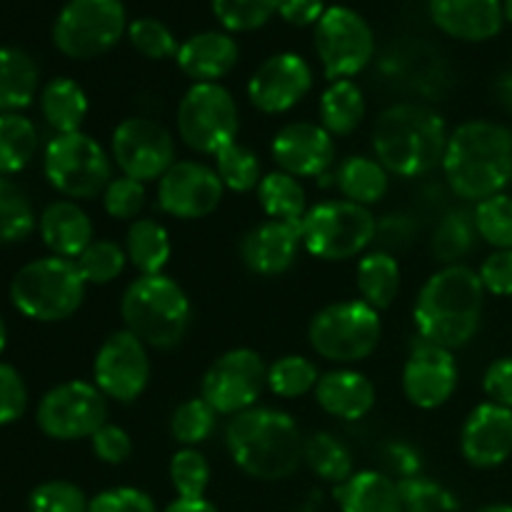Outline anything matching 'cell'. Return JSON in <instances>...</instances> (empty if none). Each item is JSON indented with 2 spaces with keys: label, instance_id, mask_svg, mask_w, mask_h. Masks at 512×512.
Segmentation results:
<instances>
[{
  "label": "cell",
  "instance_id": "7",
  "mask_svg": "<svg viewBox=\"0 0 512 512\" xmlns=\"http://www.w3.org/2000/svg\"><path fill=\"white\" fill-rule=\"evenodd\" d=\"M378 233L373 210L348 200H323L305 213L300 240L313 258L325 263H343L368 253Z\"/></svg>",
  "mask_w": 512,
  "mask_h": 512
},
{
  "label": "cell",
  "instance_id": "5",
  "mask_svg": "<svg viewBox=\"0 0 512 512\" xmlns=\"http://www.w3.org/2000/svg\"><path fill=\"white\" fill-rule=\"evenodd\" d=\"M125 330L153 350H173L188 335L193 305L170 275H138L120 298Z\"/></svg>",
  "mask_w": 512,
  "mask_h": 512
},
{
  "label": "cell",
  "instance_id": "46",
  "mask_svg": "<svg viewBox=\"0 0 512 512\" xmlns=\"http://www.w3.org/2000/svg\"><path fill=\"white\" fill-rule=\"evenodd\" d=\"M400 500L403 512H460V503L445 485L418 475V478L400 480Z\"/></svg>",
  "mask_w": 512,
  "mask_h": 512
},
{
  "label": "cell",
  "instance_id": "23",
  "mask_svg": "<svg viewBox=\"0 0 512 512\" xmlns=\"http://www.w3.org/2000/svg\"><path fill=\"white\" fill-rule=\"evenodd\" d=\"M430 18L450 38L485 43L503 30V0H430Z\"/></svg>",
  "mask_w": 512,
  "mask_h": 512
},
{
  "label": "cell",
  "instance_id": "25",
  "mask_svg": "<svg viewBox=\"0 0 512 512\" xmlns=\"http://www.w3.org/2000/svg\"><path fill=\"white\" fill-rule=\"evenodd\" d=\"M320 410L343 423H358L375 408V385L368 375L353 368L328 370L313 390Z\"/></svg>",
  "mask_w": 512,
  "mask_h": 512
},
{
  "label": "cell",
  "instance_id": "42",
  "mask_svg": "<svg viewBox=\"0 0 512 512\" xmlns=\"http://www.w3.org/2000/svg\"><path fill=\"white\" fill-rule=\"evenodd\" d=\"M80 275L88 285H110L123 275L125 265H128V255H125L123 245L115 240H98L95 238L83 253L75 260Z\"/></svg>",
  "mask_w": 512,
  "mask_h": 512
},
{
  "label": "cell",
  "instance_id": "36",
  "mask_svg": "<svg viewBox=\"0 0 512 512\" xmlns=\"http://www.w3.org/2000/svg\"><path fill=\"white\" fill-rule=\"evenodd\" d=\"M303 463L313 470V475H318L323 483L330 485H343L345 480L353 478L355 465L353 455L345 448L343 440L335 438L333 433H325V430H318V433L308 435L303 445Z\"/></svg>",
  "mask_w": 512,
  "mask_h": 512
},
{
  "label": "cell",
  "instance_id": "35",
  "mask_svg": "<svg viewBox=\"0 0 512 512\" xmlns=\"http://www.w3.org/2000/svg\"><path fill=\"white\" fill-rule=\"evenodd\" d=\"M258 203L268 220H280V223L300 225L305 213H308V195H305L303 183L283 170L263 175L258 185Z\"/></svg>",
  "mask_w": 512,
  "mask_h": 512
},
{
  "label": "cell",
  "instance_id": "40",
  "mask_svg": "<svg viewBox=\"0 0 512 512\" xmlns=\"http://www.w3.org/2000/svg\"><path fill=\"white\" fill-rule=\"evenodd\" d=\"M215 173L230 193H253L263 180V165L258 155L240 143H230L215 155Z\"/></svg>",
  "mask_w": 512,
  "mask_h": 512
},
{
  "label": "cell",
  "instance_id": "39",
  "mask_svg": "<svg viewBox=\"0 0 512 512\" xmlns=\"http://www.w3.org/2000/svg\"><path fill=\"white\" fill-rule=\"evenodd\" d=\"M318 380V365L305 355H283L273 365H268V390L275 398H305L308 393H313Z\"/></svg>",
  "mask_w": 512,
  "mask_h": 512
},
{
  "label": "cell",
  "instance_id": "29",
  "mask_svg": "<svg viewBox=\"0 0 512 512\" xmlns=\"http://www.w3.org/2000/svg\"><path fill=\"white\" fill-rule=\"evenodd\" d=\"M355 288L373 310H388L400 293V263L388 250H368L355 268Z\"/></svg>",
  "mask_w": 512,
  "mask_h": 512
},
{
  "label": "cell",
  "instance_id": "9",
  "mask_svg": "<svg viewBox=\"0 0 512 512\" xmlns=\"http://www.w3.org/2000/svg\"><path fill=\"white\" fill-rule=\"evenodd\" d=\"M113 165L108 150L83 130L55 135L43 153V173L50 188L75 203L103 195L115 178Z\"/></svg>",
  "mask_w": 512,
  "mask_h": 512
},
{
  "label": "cell",
  "instance_id": "8",
  "mask_svg": "<svg viewBox=\"0 0 512 512\" xmlns=\"http://www.w3.org/2000/svg\"><path fill=\"white\" fill-rule=\"evenodd\" d=\"M383 323L363 300H340L320 308L308 325V343L328 363H363L378 350Z\"/></svg>",
  "mask_w": 512,
  "mask_h": 512
},
{
  "label": "cell",
  "instance_id": "61",
  "mask_svg": "<svg viewBox=\"0 0 512 512\" xmlns=\"http://www.w3.org/2000/svg\"><path fill=\"white\" fill-rule=\"evenodd\" d=\"M5 345H8V328H5V320L3 315H0V355H3Z\"/></svg>",
  "mask_w": 512,
  "mask_h": 512
},
{
  "label": "cell",
  "instance_id": "34",
  "mask_svg": "<svg viewBox=\"0 0 512 512\" xmlns=\"http://www.w3.org/2000/svg\"><path fill=\"white\" fill-rule=\"evenodd\" d=\"M478 228L475 215L468 208H453L438 220L433 235H430V253L443 268L448 265H463V260L478 245Z\"/></svg>",
  "mask_w": 512,
  "mask_h": 512
},
{
  "label": "cell",
  "instance_id": "26",
  "mask_svg": "<svg viewBox=\"0 0 512 512\" xmlns=\"http://www.w3.org/2000/svg\"><path fill=\"white\" fill-rule=\"evenodd\" d=\"M38 233L50 255L78 260V255L95 240L93 220L75 200H55L40 213Z\"/></svg>",
  "mask_w": 512,
  "mask_h": 512
},
{
  "label": "cell",
  "instance_id": "15",
  "mask_svg": "<svg viewBox=\"0 0 512 512\" xmlns=\"http://www.w3.org/2000/svg\"><path fill=\"white\" fill-rule=\"evenodd\" d=\"M110 158L120 175L138 183H155L168 173L178 155L173 133L163 123L145 115H130L120 120L110 135Z\"/></svg>",
  "mask_w": 512,
  "mask_h": 512
},
{
  "label": "cell",
  "instance_id": "1",
  "mask_svg": "<svg viewBox=\"0 0 512 512\" xmlns=\"http://www.w3.org/2000/svg\"><path fill=\"white\" fill-rule=\"evenodd\" d=\"M440 168L450 193L465 203L505 193L512 185V130L495 120H465L450 130Z\"/></svg>",
  "mask_w": 512,
  "mask_h": 512
},
{
  "label": "cell",
  "instance_id": "53",
  "mask_svg": "<svg viewBox=\"0 0 512 512\" xmlns=\"http://www.w3.org/2000/svg\"><path fill=\"white\" fill-rule=\"evenodd\" d=\"M485 293L512 298V250H493L478 268Z\"/></svg>",
  "mask_w": 512,
  "mask_h": 512
},
{
  "label": "cell",
  "instance_id": "49",
  "mask_svg": "<svg viewBox=\"0 0 512 512\" xmlns=\"http://www.w3.org/2000/svg\"><path fill=\"white\" fill-rule=\"evenodd\" d=\"M103 208L113 220H138L140 210L145 208V183L128 178V175H115L103 190Z\"/></svg>",
  "mask_w": 512,
  "mask_h": 512
},
{
  "label": "cell",
  "instance_id": "6",
  "mask_svg": "<svg viewBox=\"0 0 512 512\" xmlns=\"http://www.w3.org/2000/svg\"><path fill=\"white\" fill-rule=\"evenodd\" d=\"M88 283L75 260L45 255L30 260L10 280V303L35 323H60L78 313Z\"/></svg>",
  "mask_w": 512,
  "mask_h": 512
},
{
  "label": "cell",
  "instance_id": "2",
  "mask_svg": "<svg viewBox=\"0 0 512 512\" xmlns=\"http://www.w3.org/2000/svg\"><path fill=\"white\" fill-rule=\"evenodd\" d=\"M485 288L478 270L448 265L430 275L415 300L413 320L420 340L445 350H460L478 335L483 323Z\"/></svg>",
  "mask_w": 512,
  "mask_h": 512
},
{
  "label": "cell",
  "instance_id": "22",
  "mask_svg": "<svg viewBox=\"0 0 512 512\" xmlns=\"http://www.w3.org/2000/svg\"><path fill=\"white\" fill-rule=\"evenodd\" d=\"M300 248H303L300 225L263 220L243 235L240 258L250 273L263 275V278H278L293 268Z\"/></svg>",
  "mask_w": 512,
  "mask_h": 512
},
{
  "label": "cell",
  "instance_id": "14",
  "mask_svg": "<svg viewBox=\"0 0 512 512\" xmlns=\"http://www.w3.org/2000/svg\"><path fill=\"white\" fill-rule=\"evenodd\" d=\"M268 388V365L250 348H233L215 358L200 383V398L218 415L233 418L255 408Z\"/></svg>",
  "mask_w": 512,
  "mask_h": 512
},
{
  "label": "cell",
  "instance_id": "27",
  "mask_svg": "<svg viewBox=\"0 0 512 512\" xmlns=\"http://www.w3.org/2000/svg\"><path fill=\"white\" fill-rule=\"evenodd\" d=\"M333 495L340 512H403L398 480L380 470H358Z\"/></svg>",
  "mask_w": 512,
  "mask_h": 512
},
{
  "label": "cell",
  "instance_id": "32",
  "mask_svg": "<svg viewBox=\"0 0 512 512\" xmlns=\"http://www.w3.org/2000/svg\"><path fill=\"white\" fill-rule=\"evenodd\" d=\"M38 63L20 48H0V115L20 113L38 95Z\"/></svg>",
  "mask_w": 512,
  "mask_h": 512
},
{
  "label": "cell",
  "instance_id": "52",
  "mask_svg": "<svg viewBox=\"0 0 512 512\" xmlns=\"http://www.w3.org/2000/svg\"><path fill=\"white\" fill-rule=\"evenodd\" d=\"M93 455L105 465H123L133 455V438L125 428L105 423L98 433L90 438Z\"/></svg>",
  "mask_w": 512,
  "mask_h": 512
},
{
  "label": "cell",
  "instance_id": "10",
  "mask_svg": "<svg viewBox=\"0 0 512 512\" xmlns=\"http://www.w3.org/2000/svg\"><path fill=\"white\" fill-rule=\"evenodd\" d=\"M128 33L123 0H68L53 25V43L65 58L93 60Z\"/></svg>",
  "mask_w": 512,
  "mask_h": 512
},
{
  "label": "cell",
  "instance_id": "12",
  "mask_svg": "<svg viewBox=\"0 0 512 512\" xmlns=\"http://www.w3.org/2000/svg\"><path fill=\"white\" fill-rule=\"evenodd\" d=\"M315 53L328 83L353 80L375 58V33L353 8L330 5L315 25Z\"/></svg>",
  "mask_w": 512,
  "mask_h": 512
},
{
  "label": "cell",
  "instance_id": "47",
  "mask_svg": "<svg viewBox=\"0 0 512 512\" xmlns=\"http://www.w3.org/2000/svg\"><path fill=\"white\" fill-rule=\"evenodd\" d=\"M128 40L143 58L148 60H168L178 55V38L173 30L158 18H138L128 23Z\"/></svg>",
  "mask_w": 512,
  "mask_h": 512
},
{
  "label": "cell",
  "instance_id": "24",
  "mask_svg": "<svg viewBox=\"0 0 512 512\" xmlns=\"http://www.w3.org/2000/svg\"><path fill=\"white\" fill-rule=\"evenodd\" d=\"M240 60L238 40L228 30H203L183 40L175 63L193 83H220Z\"/></svg>",
  "mask_w": 512,
  "mask_h": 512
},
{
  "label": "cell",
  "instance_id": "54",
  "mask_svg": "<svg viewBox=\"0 0 512 512\" xmlns=\"http://www.w3.org/2000/svg\"><path fill=\"white\" fill-rule=\"evenodd\" d=\"M415 235V220L405 213H393L385 215L383 220H378V233H375V243H380V250H405L413 243Z\"/></svg>",
  "mask_w": 512,
  "mask_h": 512
},
{
  "label": "cell",
  "instance_id": "38",
  "mask_svg": "<svg viewBox=\"0 0 512 512\" xmlns=\"http://www.w3.org/2000/svg\"><path fill=\"white\" fill-rule=\"evenodd\" d=\"M35 228H38V215L28 193L8 175H0V243H23Z\"/></svg>",
  "mask_w": 512,
  "mask_h": 512
},
{
  "label": "cell",
  "instance_id": "4",
  "mask_svg": "<svg viewBox=\"0 0 512 512\" xmlns=\"http://www.w3.org/2000/svg\"><path fill=\"white\" fill-rule=\"evenodd\" d=\"M450 130L438 110L420 103H395L373 125V155L390 175L423 178L443 165Z\"/></svg>",
  "mask_w": 512,
  "mask_h": 512
},
{
  "label": "cell",
  "instance_id": "31",
  "mask_svg": "<svg viewBox=\"0 0 512 512\" xmlns=\"http://www.w3.org/2000/svg\"><path fill=\"white\" fill-rule=\"evenodd\" d=\"M320 125L333 138L353 135L368 115L363 88L355 80H333L320 95Z\"/></svg>",
  "mask_w": 512,
  "mask_h": 512
},
{
  "label": "cell",
  "instance_id": "57",
  "mask_svg": "<svg viewBox=\"0 0 512 512\" xmlns=\"http://www.w3.org/2000/svg\"><path fill=\"white\" fill-rule=\"evenodd\" d=\"M323 0H283L280 3L278 15L288 25L295 28H308V25H318V20L325 15Z\"/></svg>",
  "mask_w": 512,
  "mask_h": 512
},
{
  "label": "cell",
  "instance_id": "44",
  "mask_svg": "<svg viewBox=\"0 0 512 512\" xmlns=\"http://www.w3.org/2000/svg\"><path fill=\"white\" fill-rule=\"evenodd\" d=\"M475 228L483 243L495 250H512V195L500 193L473 208Z\"/></svg>",
  "mask_w": 512,
  "mask_h": 512
},
{
  "label": "cell",
  "instance_id": "48",
  "mask_svg": "<svg viewBox=\"0 0 512 512\" xmlns=\"http://www.w3.org/2000/svg\"><path fill=\"white\" fill-rule=\"evenodd\" d=\"M88 495L70 480H45L28 495V512H88Z\"/></svg>",
  "mask_w": 512,
  "mask_h": 512
},
{
  "label": "cell",
  "instance_id": "50",
  "mask_svg": "<svg viewBox=\"0 0 512 512\" xmlns=\"http://www.w3.org/2000/svg\"><path fill=\"white\" fill-rule=\"evenodd\" d=\"M28 410V385L8 363H0V428L18 423Z\"/></svg>",
  "mask_w": 512,
  "mask_h": 512
},
{
  "label": "cell",
  "instance_id": "30",
  "mask_svg": "<svg viewBox=\"0 0 512 512\" xmlns=\"http://www.w3.org/2000/svg\"><path fill=\"white\" fill-rule=\"evenodd\" d=\"M40 113L55 135L78 133L88 118V95L73 78H53L40 90Z\"/></svg>",
  "mask_w": 512,
  "mask_h": 512
},
{
  "label": "cell",
  "instance_id": "45",
  "mask_svg": "<svg viewBox=\"0 0 512 512\" xmlns=\"http://www.w3.org/2000/svg\"><path fill=\"white\" fill-rule=\"evenodd\" d=\"M168 473L178 498H205V490L210 485V465L198 448H180L170 458Z\"/></svg>",
  "mask_w": 512,
  "mask_h": 512
},
{
  "label": "cell",
  "instance_id": "13",
  "mask_svg": "<svg viewBox=\"0 0 512 512\" xmlns=\"http://www.w3.org/2000/svg\"><path fill=\"white\" fill-rule=\"evenodd\" d=\"M35 423L40 433L50 440L73 443V440H90L105 423H108V398L98 390V385L88 380H68L40 398L35 410Z\"/></svg>",
  "mask_w": 512,
  "mask_h": 512
},
{
  "label": "cell",
  "instance_id": "20",
  "mask_svg": "<svg viewBox=\"0 0 512 512\" xmlns=\"http://www.w3.org/2000/svg\"><path fill=\"white\" fill-rule=\"evenodd\" d=\"M460 368L453 350L420 340L403 365V393L420 410H438L455 395Z\"/></svg>",
  "mask_w": 512,
  "mask_h": 512
},
{
  "label": "cell",
  "instance_id": "3",
  "mask_svg": "<svg viewBox=\"0 0 512 512\" xmlns=\"http://www.w3.org/2000/svg\"><path fill=\"white\" fill-rule=\"evenodd\" d=\"M303 445L298 423L285 410L255 405L225 425V448L233 463L263 483L288 480L303 465Z\"/></svg>",
  "mask_w": 512,
  "mask_h": 512
},
{
  "label": "cell",
  "instance_id": "16",
  "mask_svg": "<svg viewBox=\"0 0 512 512\" xmlns=\"http://www.w3.org/2000/svg\"><path fill=\"white\" fill-rule=\"evenodd\" d=\"M150 373L148 345L125 328L110 333L95 353L93 383L113 403H135L148 388Z\"/></svg>",
  "mask_w": 512,
  "mask_h": 512
},
{
  "label": "cell",
  "instance_id": "37",
  "mask_svg": "<svg viewBox=\"0 0 512 512\" xmlns=\"http://www.w3.org/2000/svg\"><path fill=\"white\" fill-rule=\"evenodd\" d=\"M38 153V128L23 113L0 115V175L28 168Z\"/></svg>",
  "mask_w": 512,
  "mask_h": 512
},
{
  "label": "cell",
  "instance_id": "11",
  "mask_svg": "<svg viewBox=\"0 0 512 512\" xmlns=\"http://www.w3.org/2000/svg\"><path fill=\"white\" fill-rule=\"evenodd\" d=\"M178 138L193 153L218 155L235 143L240 130V110L233 93L220 83H193L178 103Z\"/></svg>",
  "mask_w": 512,
  "mask_h": 512
},
{
  "label": "cell",
  "instance_id": "17",
  "mask_svg": "<svg viewBox=\"0 0 512 512\" xmlns=\"http://www.w3.org/2000/svg\"><path fill=\"white\" fill-rule=\"evenodd\" d=\"M225 188L215 168L203 160H175L158 180V205L178 220L208 218L223 203Z\"/></svg>",
  "mask_w": 512,
  "mask_h": 512
},
{
  "label": "cell",
  "instance_id": "60",
  "mask_svg": "<svg viewBox=\"0 0 512 512\" xmlns=\"http://www.w3.org/2000/svg\"><path fill=\"white\" fill-rule=\"evenodd\" d=\"M475 512H512V505L495 503V505H485V508H480V510H475Z\"/></svg>",
  "mask_w": 512,
  "mask_h": 512
},
{
  "label": "cell",
  "instance_id": "33",
  "mask_svg": "<svg viewBox=\"0 0 512 512\" xmlns=\"http://www.w3.org/2000/svg\"><path fill=\"white\" fill-rule=\"evenodd\" d=\"M125 255L128 263L138 270V275H158L168 265L173 255L170 233L155 218H138L130 223L125 233Z\"/></svg>",
  "mask_w": 512,
  "mask_h": 512
},
{
  "label": "cell",
  "instance_id": "18",
  "mask_svg": "<svg viewBox=\"0 0 512 512\" xmlns=\"http://www.w3.org/2000/svg\"><path fill=\"white\" fill-rule=\"evenodd\" d=\"M313 68L298 53H275L248 80V100L265 115H283L313 90Z\"/></svg>",
  "mask_w": 512,
  "mask_h": 512
},
{
  "label": "cell",
  "instance_id": "62",
  "mask_svg": "<svg viewBox=\"0 0 512 512\" xmlns=\"http://www.w3.org/2000/svg\"><path fill=\"white\" fill-rule=\"evenodd\" d=\"M503 13H505V20L512 25V0H503Z\"/></svg>",
  "mask_w": 512,
  "mask_h": 512
},
{
  "label": "cell",
  "instance_id": "56",
  "mask_svg": "<svg viewBox=\"0 0 512 512\" xmlns=\"http://www.w3.org/2000/svg\"><path fill=\"white\" fill-rule=\"evenodd\" d=\"M383 463L388 465V475L393 480H408L423 475V458L408 443H388L383 448Z\"/></svg>",
  "mask_w": 512,
  "mask_h": 512
},
{
  "label": "cell",
  "instance_id": "21",
  "mask_svg": "<svg viewBox=\"0 0 512 512\" xmlns=\"http://www.w3.org/2000/svg\"><path fill=\"white\" fill-rule=\"evenodd\" d=\"M460 453L478 470H493L512 458V410L480 403L470 410L460 430Z\"/></svg>",
  "mask_w": 512,
  "mask_h": 512
},
{
  "label": "cell",
  "instance_id": "41",
  "mask_svg": "<svg viewBox=\"0 0 512 512\" xmlns=\"http://www.w3.org/2000/svg\"><path fill=\"white\" fill-rule=\"evenodd\" d=\"M218 413L203 398H190L180 403L170 415V435L183 448H198L213 435Z\"/></svg>",
  "mask_w": 512,
  "mask_h": 512
},
{
  "label": "cell",
  "instance_id": "51",
  "mask_svg": "<svg viewBox=\"0 0 512 512\" xmlns=\"http://www.w3.org/2000/svg\"><path fill=\"white\" fill-rule=\"evenodd\" d=\"M88 512H158L153 498L138 488H110L90 498Z\"/></svg>",
  "mask_w": 512,
  "mask_h": 512
},
{
  "label": "cell",
  "instance_id": "55",
  "mask_svg": "<svg viewBox=\"0 0 512 512\" xmlns=\"http://www.w3.org/2000/svg\"><path fill=\"white\" fill-rule=\"evenodd\" d=\"M483 390L490 403L512 410V355L493 360L483 375Z\"/></svg>",
  "mask_w": 512,
  "mask_h": 512
},
{
  "label": "cell",
  "instance_id": "28",
  "mask_svg": "<svg viewBox=\"0 0 512 512\" xmlns=\"http://www.w3.org/2000/svg\"><path fill=\"white\" fill-rule=\"evenodd\" d=\"M333 185L348 203L373 208L388 195L390 173L375 155H348L335 165Z\"/></svg>",
  "mask_w": 512,
  "mask_h": 512
},
{
  "label": "cell",
  "instance_id": "59",
  "mask_svg": "<svg viewBox=\"0 0 512 512\" xmlns=\"http://www.w3.org/2000/svg\"><path fill=\"white\" fill-rule=\"evenodd\" d=\"M163 512H218V508L205 498H198V500L175 498Z\"/></svg>",
  "mask_w": 512,
  "mask_h": 512
},
{
  "label": "cell",
  "instance_id": "43",
  "mask_svg": "<svg viewBox=\"0 0 512 512\" xmlns=\"http://www.w3.org/2000/svg\"><path fill=\"white\" fill-rule=\"evenodd\" d=\"M283 0H210L213 15L228 33H250L278 15Z\"/></svg>",
  "mask_w": 512,
  "mask_h": 512
},
{
  "label": "cell",
  "instance_id": "19",
  "mask_svg": "<svg viewBox=\"0 0 512 512\" xmlns=\"http://www.w3.org/2000/svg\"><path fill=\"white\" fill-rule=\"evenodd\" d=\"M275 165L293 178H325L338 163L335 138L320 123L295 120L283 125L270 143Z\"/></svg>",
  "mask_w": 512,
  "mask_h": 512
},
{
  "label": "cell",
  "instance_id": "58",
  "mask_svg": "<svg viewBox=\"0 0 512 512\" xmlns=\"http://www.w3.org/2000/svg\"><path fill=\"white\" fill-rule=\"evenodd\" d=\"M493 95H495V103L500 105V110L512 115V70L510 73H503L498 80H495Z\"/></svg>",
  "mask_w": 512,
  "mask_h": 512
}]
</instances>
